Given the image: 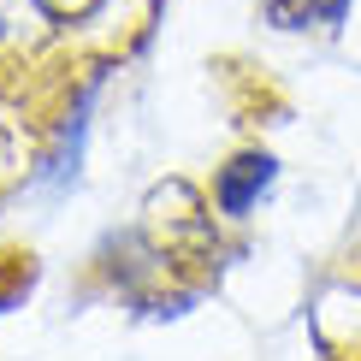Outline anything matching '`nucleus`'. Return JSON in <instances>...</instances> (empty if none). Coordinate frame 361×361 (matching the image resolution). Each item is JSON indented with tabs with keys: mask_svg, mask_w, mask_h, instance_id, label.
<instances>
[{
	"mask_svg": "<svg viewBox=\"0 0 361 361\" xmlns=\"http://www.w3.org/2000/svg\"><path fill=\"white\" fill-rule=\"evenodd\" d=\"M89 107H95V83H89L83 95L71 101L66 125H59V142H54V154L42 160V172L30 178V190H71V184H78V166H83V137H89Z\"/></svg>",
	"mask_w": 361,
	"mask_h": 361,
	"instance_id": "f257e3e1",
	"label": "nucleus"
},
{
	"mask_svg": "<svg viewBox=\"0 0 361 361\" xmlns=\"http://www.w3.org/2000/svg\"><path fill=\"white\" fill-rule=\"evenodd\" d=\"M273 178H279V160H273V154H237L231 166H219V184H214L219 214L243 219L249 207L261 202L267 190H273Z\"/></svg>",
	"mask_w": 361,
	"mask_h": 361,
	"instance_id": "f03ea898",
	"label": "nucleus"
},
{
	"mask_svg": "<svg viewBox=\"0 0 361 361\" xmlns=\"http://www.w3.org/2000/svg\"><path fill=\"white\" fill-rule=\"evenodd\" d=\"M261 12L273 30H308L314 24V0H261Z\"/></svg>",
	"mask_w": 361,
	"mask_h": 361,
	"instance_id": "7ed1b4c3",
	"label": "nucleus"
},
{
	"mask_svg": "<svg viewBox=\"0 0 361 361\" xmlns=\"http://www.w3.org/2000/svg\"><path fill=\"white\" fill-rule=\"evenodd\" d=\"M350 18V0H314V24H343Z\"/></svg>",
	"mask_w": 361,
	"mask_h": 361,
	"instance_id": "20e7f679",
	"label": "nucleus"
}]
</instances>
